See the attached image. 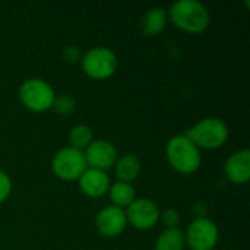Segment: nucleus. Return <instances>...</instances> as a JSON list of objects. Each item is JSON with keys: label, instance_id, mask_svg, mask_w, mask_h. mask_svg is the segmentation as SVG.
I'll use <instances>...</instances> for the list:
<instances>
[{"label": "nucleus", "instance_id": "nucleus-1", "mask_svg": "<svg viewBox=\"0 0 250 250\" xmlns=\"http://www.w3.org/2000/svg\"><path fill=\"white\" fill-rule=\"evenodd\" d=\"M168 21L180 31L198 35L205 32L211 23L207 6L198 0H177L167 10Z\"/></svg>", "mask_w": 250, "mask_h": 250}, {"label": "nucleus", "instance_id": "nucleus-2", "mask_svg": "<svg viewBox=\"0 0 250 250\" xmlns=\"http://www.w3.org/2000/svg\"><path fill=\"white\" fill-rule=\"evenodd\" d=\"M166 158L170 167L183 176L196 173L202 164L201 149L185 133L170 138L166 145Z\"/></svg>", "mask_w": 250, "mask_h": 250}, {"label": "nucleus", "instance_id": "nucleus-3", "mask_svg": "<svg viewBox=\"0 0 250 250\" xmlns=\"http://www.w3.org/2000/svg\"><path fill=\"white\" fill-rule=\"evenodd\" d=\"M185 135L199 149L211 151L221 148L227 142L230 130L224 120L218 117H205L188 129Z\"/></svg>", "mask_w": 250, "mask_h": 250}, {"label": "nucleus", "instance_id": "nucleus-4", "mask_svg": "<svg viewBox=\"0 0 250 250\" xmlns=\"http://www.w3.org/2000/svg\"><path fill=\"white\" fill-rule=\"evenodd\" d=\"M18 97L26 110L32 113H45L51 110L56 92L47 81L41 78H29L21 83Z\"/></svg>", "mask_w": 250, "mask_h": 250}, {"label": "nucleus", "instance_id": "nucleus-5", "mask_svg": "<svg viewBox=\"0 0 250 250\" xmlns=\"http://www.w3.org/2000/svg\"><path fill=\"white\" fill-rule=\"evenodd\" d=\"M79 63L83 73L94 81H105L111 78L119 66L116 53L104 45H98L86 50L82 54Z\"/></svg>", "mask_w": 250, "mask_h": 250}, {"label": "nucleus", "instance_id": "nucleus-6", "mask_svg": "<svg viewBox=\"0 0 250 250\" xmlns=\"http://www.w3.org/2000/svg\"><path fill=\"white\" fill-rule=\"evenodd\" d=\"M86 168L88 166L83 152L69 145L59 149L51 160V171L63 182H78Z\"/></svg>", "mask_w": 250, "mask_h": 250}, {"label": "nucleus", "instance_id": "nucleus-7", "mask_svg": "<svg viewBox=\"0 0 250 250\" xmlns=\"http://www.w3.org/2000/svg\"><path fill=\"white\" fill-rule=\"evenodd\" d=\"M220 240V230L217 224L207 218H195L185 231L186 248L190 250H214Z\"/></svg>", "mask_w": 250, "mask_h": 250}, {"label": "nucleus", "instance_id": "nucleus-8", "mask_svg": "<svg viewBox=\"0 0 250 250\" xmlns=\"http://www.w3.org/2000/svg\"><path fill=\"white\" fill-rule=\"evenodd\" d=\"M127 226L136 230H151L160 221V207L149 198H136L126 209Z\"/></svg>", "mask_w": 250, "mask_h": 250}, {"label": "nucleus", "instance_id": "nucleus-9", "mask_svg": "<svg viewBox=\"0 0 250 250\" xmlns=\"http://www.w3.org/2000/svg\"><path fill=\"white\" fill-rule=\"evenodd\" d=\"M83 155L89 168L101 171H107L108 168L114 167V163L119 157L116 146L105 139H94L83 151Z\"/></svg>", "mask_w": 250, "mask_h": 250}, {"label": "nucleus", "instance_id": "nucleus-10", "mask_svg": "<svg viewBox=\"0 0 250 250\" xmlns=\"http://www.w3.org/2000/svg\"><path fill=\"white\" fill-rule=\"evenodd\" d=\"M95 227L103 237L113 239L119 237L127 227L126 212L114 205H107L98 211L95 217Z\"/></svg>", "mask_w": 250, "mask_h": 250}, {"label": "nucleus", "instance_id": "nucleus-11", "mask_svg": "<svg viewBox=\"0 0 250 250\" xmlns=\"http://www.w3.org/2000/svg\"><path fill=\"white\" fill-rule=\"evenodd\" d=\"M224 176L234 185H246L250 180V149L233 152L224 163Z\"/></svg>", "mask_w": 250, "mask_h": 250}, {"label": "nucleus", "instance_id": "nucleus-12", "mask_svg": "<svg viewBox=\"0 0 250 250\" xmlns=\"http://www.w3.org/2000/svg\"><path fill=\"white\" fill-rule=\"evenodd\" d=\"M78 183H79V189L82 190V193L89 198H101L107 195L111 186V180L107 171H101V170H95L89 167L78 179Z\"/></svg>", "mask_w": 250, "mask_h": 250}, {"label": "nucleus", "instance_id": "nucleus-13", "mask_svg": "<svg viewBox=\"0 0 250 250\" xmlns=\"http://www.w3.org/2000/svg\"><path fill=\"white\" fill-rule=\"evenodd\" d=\"M168 23V16H167V9L161 6H154L149 7L141 21V31L144 37L152 38L160 35Z\"/></svg>", "mask_w": 250, "mask_h": 250}, {"label": "nucleus", "instance_id": "nucleus-14", "mask_svg": "<svg viewBox=\"0 0 250 250\" xmlns=\"http://www.w3.org/2000/svg\"><path fill=\"white\" fill-rule=\"evenodd\" d=\"M141 171L142 164L139 157L135 154H123L122 157H117L114 163V174L117 182L132 183L141 176Z\"/></svg>", "mask_w": 250, "mask_h": 250}, {"label": "nucleus", "instance_id": "nucleus-15", "mask_svg": "<svg viewBox=\"0 0 250 250\" xmlns=\"http://www.w3.org/2000/svg\"><path fill=\"white\" fill-rule=\"evenodd\" d=\"M111 205L126 209L135 199H136V192L132 183H125V182H116L111 183L108 193Z\"/></svg>", "mask_w": 250, "mask_h": 250}, {"label": "nucleus", "instance_id": "nucleus-16", "mask_svg": "<svg viewBox=\"0 0 250 250\" xmlns=\"http://www.w3.org/2000/svg\"><path fill=\"white\" fill-rule=\"evenodd\" d=\"M185 231L182 229H166L155 240L154 250H185Z\"/></svg>", "mask_w": 250, "mask_h": 250}, {"label": "nucleus", "instance_id": "nucleus-17", "mask_svg": "<svg viewBox=\"0 0 250 250\" xmlns=\"http://www.w3.org/2000/svg\"><path fill=\"white\" fill-rule=\"evenodd\" d=\"M69 146L78 149V151H85L86 146L94 141V135H92V129L88 125H76L70 129L69 132Z\"/></svg>", "mask_w": 250, "mask_h": 250}, {"label": "nucleus", "instance_id": "nucleus-18", "mask_svg": "<svg viewBox=\"0 0 250 250\" xmlns=\"http://www.w3.org/2000/svg\"><path fill=\"white\" fill-rule=\"evenodd\" d=\"M51 108L56 111V114H59L62 117H69L76 111V100L69 94L56 95Z\"/></svg>", "mask_w": 250, "mask_h": 250}, {"label": "nucleus", "instance_id": "nucleus-19", "mask_svg": "<svg viewBox=\"0 0 250 250\" xmlns=\"http://www.w3.org/2000/svg\"><path fill=\"white\" fill-rule=\"evenodd\" d=\"M160 220L166 226V229H177L179 221H180V214L174 208H167L161 212Z\"/></svg>", "mask_w": 250, "mask_h": 250}, {"label": "nucleus", "instance_id": "nucleus-20", "mask_svg": "<svg viewBox=\"0 0 250 250\" xmlns=\"http://www.w3.org/2000/svg\"><path fill=\"white\" fill-rule=\"evenodd\" d=\"M12 193V179L10 176L0 168V205L9 199Z\"/></svg>", "mask_w": 250, "mask_h": 250}, {"label": "nucleus", "instance_id": "nucleus-21", "mask_svg": "<svg viewBox=\"0 0 250 250\" xmlns=\"http://www.w3.org/2000/svg\"><path fill=\"white\" fill-rule=\"evenodd\" d=\"M82 54L83 53L81 51V48L78 45H67V47H64V50L62 53V57L67 63H78V62H81Z\"/></svg>", "mask_w": 250, "mask_h": 250}]
</instances>
